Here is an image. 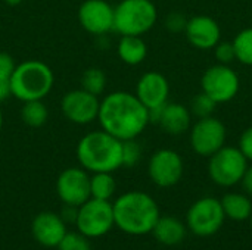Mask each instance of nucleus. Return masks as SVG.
Masks as SVG:
<instances>
[{"mask_svg":"<svg viewBox=\"0 0 252 250\" xmlns=\"http://www.w3.org/2000/svg\"><path fill=\"white\" fill-rule=\"evenodd\" d=\"M97 119L103 131L121 141L137 139L151 122L148 108L128 91H114L105 96Z\"/></svg>","mask_w":252,"mask_h":250,"instance_id":"nucleus-1","label":"nucleus"},{"mask_svg":"<svg viewBox=\"0 0 252 250\" xmlns=\"http://www.w3.org/2000/svg\"><path fill=\"white\" fill-rule=\"evenodd\" d=\"M115 225L130 236H145L152 233L161 217L159 206L152 196L145 192H127L114 203Z\"/></svg>","mask_w":252,"mask_h":250,"instance_id":"nucleus-2","label":"nucleus"},{"mask_svg":"<svg viewBox=\"0 0 252 250\" xmlns=\"http://www.w3.org/2000/svg\"><path fill=\"white\" fill-rule=\"evenodd\" d=\"M77 159L89 172H114L123 167V141L103 130L89 133L77 144Z\"/></svg>","mask_w":252,"mask_h":250,"instance_id":"nucleus-3","label":"nucleus"},{"mask_svg":"<svg viewBox=\"0 0 252 250\" xmlns=\"http://www.w3.org/2000/svg\"><path fill=\"white\" fill-rule=\"evenodd\" d=\"M55 75L41 60H25L15 66L10 75L12 96L21 102L43 100L52 90Z\"/></svg>","mask_w":252,"mask_h":250,"instance_id":"nucleus-4","label":"nucleus"},{"mask_svg":"<svg viewBox=\"0 0 252 250\" xmlns=\"http://www.w3.org/2000/svg\"><path fill=\"white\" fill-rule=\"evenodd\" d=\"M158 10L152 0H121L114 7V29L121 35H143L154 28Z\"/></svg>","mask_w":252,"mask_h":250,"instance_id":"nucleus-5","label":"nucleus"},{"mask_svg":"<svg viewBox=\"0 0 252 250\" xmlns=\"http://www.w3.org/2000/svg\"><path fill=\"white\" fill-rule=\"evenodd\" d=\"M208 159V175L214 184L223 189L239 184L250 165L238 146H223Z\"/></svg>","mask_w":252,"mask_h":250,"instance_id":"nucleus-6","label":"nucleus"},{"mask_svg":"<svg viewBox=\"0 0 252 250\" xmlns=\"http://www.w3.org/2000/svg\"><path fill=\"white\" fill-rule=\"evenodd\" d=\"M226 221L221 200L205 196L195 200L186 214L188 230L198 237H211L217 234Z\"/></svg>","mask_w":252,"mask_h":250,"instance_id":"nucleus-7","label":"nucleus"},{"mask_svg":"<svg viewBox=\"0 0 252 250\" xmlns=\"http://www.w3.org/2000/svg\"><path fill=\"white\" fill-rule=\"evenodd\" d=\"M75 225L77 230L89 239H97L108 234L115 225L112 203L109 200L90 197L78 206Z\"/></svg>","mask_w":252,"mask_h":250,"instance_id":"nucleus-8","label":"nucleus"},{"mask_svg":"<svg viewBox=\"0 0 252 250\" xmlns=\"http://www.w3.org/2000/svg\"><path fill=\"white\" fill-rule=\"evenodd\" d=\"M227 128L216 116L199 118L195 121L189 130V143L192 150L202 156L210 158L226 146Z\"/></svg>","mask_w":252,"mask_h":250,"instance_id":"nucleus-9","label":"nucleus"},{"mask_svg":"<svg viewBox=\"0 0 252 250\" xmlns=\"http://www.w3.org/2000/svg\"><path fill=\"white\" fill-rule=\"evenodd\" d=\"M202 93L210 96L217 105L233 100L241 88V80L230 65L217 63L210 66L201 78Z\"/></svg>","mask_w":252,"mask_h":250,"instance_id":"nucleus-10","label":"nucleus"},{"mask_svg":"<svg viewBox=\"0 0 252 250\" xmlns=\"http://www.w3.org/2000/svg\"><path fill=\"white\" fill-rule=\"evenodd\" d=\"M185 172V162L180 153L173 149L157 150L148 164V174L152 183L161 189L176 186Z\"/></svg>","mask_w":252,"mask_h":250,"instance_id":"nucleus-11","label":"nucleus"},{"mask_svg":"<svg viewBox=\"0 0 252 250\" xmlns=\"http://www.w3.org/2000/svg\"><path fill=\"white\" fill-rule=\"evenodd\" d=\"M59 199L69 206H80L90 199V175L84 168H66L56 181Z\"/></svg>","mask_w":252,"mask_h":250,"instance_id":"nucleus-12","label":"nucleus"},{"mask_svg":"<svg viewBox=\"0 0 252 250\" xmlns=\"http://www.w3.org/2000/svg\"><path fill=\"white\" fill-rule=\"evenodd\" d=\"M99 106L100 102L97 96L90 94L83 88L68 91L61 102L62 113L65 118L78 125H87L97 119Z\"/></svg>","mask_w":252,"mask_h":250,"instance_id":"nucleus-13","label":"nucleus"},{"mask_svg":"<svg viewBox=\"0 0 252 250\" xmlns=\"http://www.w3.org/2000/svg\"><path fill=\"white\" fill-rule=\"evenodd\" d=\"M78 21L90 34H106L114 29V7L105 0H86L78 9Z\"/></svg>","mask_w":252,"mask_h":250,"instance_id":"nucleus-14","label":"nucleus"},{"mask_svg":"<svg viewBox=\"0 0 252 250\" xmlns=\"http://www.w3.org/2000/svg\"><path fill=\"white\" fill-rule=\"evenodd\" d=\"M134 94L148 108V111L162 108L168 102L170 96L168 80L161 72L149 71L139 78Z\"/></svg>","mask_w":252,"mask_h":250,"instance_id":"nucleus-15","label":"nucleus"},{"mask_svg":"<svg viewBox=\"0 0 252 250\" xmlns=\"http://www.w3.org/2000/svg\"><path fill=\"white\" fill-rule=\"evenodd\" d=\"M185 34L188 41L199 50H213L221 41V28L219 22L205 15L188 19Z\"/></svg>","mask_w":252,"mask_h":250,"instance_id":"nucleus-16","label":"nucleus"},{"mask_svg":"<svg viewBox=\"0 0 252 250\" xmlns=\"http://www.w3.org/2000/svg\"><path fill=\"white\" fill-rule=\"evenodd\" d=\"M31 233L37 243L44 248H58L66 231V224L55 212H41L31 222Z\"/></svg>","mask_w":252,"mask_h":250,"instance_id":"nucleus-17","label":"nucleus"},{"mask_svg":"<svg viewBox=\"0 0 252 250\" xmlns=\"http://www.w3.org/2000/svg\"><path fill=\"white\" fill-rule=\"evenodd\" d=\"M157 124L170 136H182L188 133L193 124L190 109L182 103L167 102L161 109Z\"/></svg>","mask_w":252,"mask_h":250,"instance_id":"nucleus-18","label":"nucleus"},{"mask_svg":"<svg viewBox=\"0 0 252 250\" xmlns=\"http://www.w3.org/2000/svg\"><path fill=\"white\" fill-rule=\"evenodd\" d=\"M188 231L189 230L186 227V222L180 221L176 217L165 215L159 217L152 230V234L164 246H177L186 239Z\"/></svg>","mask_w":252,"mask_h":250,"instance_id":"nucleus-19","label":"nucleus"},{"mask_svg":"<svg viewBox=\"0 0 252 250\" xmlns=\"http://www.w3.org/2000/svg\"><path fill=\"white\" fill-rule=\"evenodd\" d=\"M220 200L226 218L235 222L248 221L252 215V199L245 193L230 192L226 193Z\"/></svg>","mask_w":252,"mask_h":250,"instance_id":"nucleus-20","label":"nucleus"},{"mask_svg":"<svg viewBox=\"0 0 252 250\" xmlns=\"http://www.w3.org/2000/svg\"><path fill=\"white\" fill-rule=\"evenodd\" d=\"M117 50L120 59L130 66L140 65L148 56V44L140 35H121Z\"/></svg>","mask_w":252,"mask_h":250,"instance_id":"nucleus-21","label":"nucleus"},{"mask_svg":"<svg viewBox=\"0 0 252 250\" xmlns=\"http://www.w3.org/2000/svg\"><path fill=\"white\" fill-rule=\"evenodd\" d=\"M117 183L112 172H94L90 177V197L99 200H111L115 194Z\"/></svg>","mask_w":252,"mask_h":250,"instance_id":"nucleus-22","label":"nucleus"},{"mask_svg":"<svg viewBox=\"0 0 252 250\" xmlns=\"http://www.w3.org/2000/svg\"><path fill=\"white\" fill-rule=\"evenodd\" d=\"M49 111L43 100H28L24 102L21 108V119L31 128L43 127L47 121Z\"/></svg>","mask_w":252,"mask_h":250,"instance_id":"nucleus-23","label":"nucleus"},{"mask_svg":"<svg viewBox=\"0 0 252 250\" xmlns=\"http://www.w3.org/2000/svg\"><path fill=\"white\" fill-rule=\"evenodd\" d=\"M232 44L235 47L236 60L242 65L252 66V27L239 31Z\"/></svg>","mask_w":252,"mask_h":250,"instance_id":"nucleus-24","label":"nucleus"},{"mask_svg":"<svg viewBox=\"0 0 252 250\" xmlns=\"http://www.w3.org/2000/svg\"><path fill=\"white\" fill-rule=\"evenodd\" d=\"M106 87V75L99 68H89L84 71L81 77V88L89 91L90 94L99 96L105 91Z\"/></svg>","mask_w":252,"mask_h":250,"instance_id":"nucleus-25","label":"nucleus"},{"mask_svg":"<svg viewBox=\"0 0 252 250\" xmlns=\"http://www.w3.org/2000/svg\"><path fill=\"white\" fill-rule=\"evenodd\" d=\"M216 108H217V103L210 97V96H207L205 93H199V94H196L193 99H192V102H190V113H192V116H196L198 119L199 118H207V116H211L213 113H214V111H216Z\"/></svg>","mask_w":252,"mask_h":250,"instance_id":"nucleus-26","label":"nucleus"},{"mask_svg":"<svg viewBox=\"0 0 252 250\" xmlns=\"http://www.w3.org/2000/svg\"><path fill=\"white\" fill-rule=\"evenodd\" d=\"M58 250H92L89 243V237L78 233H66L61 243L58 245Z\"/></svg>","mask_w":252,"mask_h":250,"instance_id":"nucleus-27","label":"nucleus"},{"mask_svg":"<svg viewBox=\"0 0 252 250\" xmlns=\"http://www.w3.org/2000/svg\"><path fill=\"white\" fill-rule=\"evenodd\" d=\"M140 158H142V147L136 141V139L123 141V167L131 168L140 161Z\"/></svg>","mask_w":252,"mask_h":250,"instance_id":"nucleus-28","label":"nucleus"},{"mask_svg":"<svg viewBox=\"0 0 252 250\" xmlns=\"http://www.w3.org/2000/svg\"><path fill=\"white\" fill-rule=\"evenodd\" d=\"M213 50H214V56H216V59H217V63L230 65L233 60H236L235 47H233V44L229 43V41H220Z\"/></svg>","mask_w":252,"mask_h":250,"instance_id":"nucleus-29","label":"nucleus"},{"mask_svg":"<svg viewBox=\"0 0 252 250\" xmlns=\"http://www.w3.org/2000/svg\"><path fill=\"white\" fill-rule=\"evenodd\" d=\"M186 24H188V18L180 12H173L165 18V28L170 32H176V34L185 32Z\"/></svg>","mask_w":252,"mask_h":250,"instance_id":"nucleus-30","label":"nucleus"},{"mask_svg":"<svg viewBox=\"0 0 252 250\" xmlns=\"http://www.w3.org/2000/svg\"><path fill=\"white\" fill-rule=\"evenodd\" d=\"M238 149L248 159V162H252V127H248L242 131L238 141Z\"/></svg>","mask_w":252,"mask_h":250,"instance_id":"nucleus-31","label":"nucleus"},{"mask_svg":"<svg viewBox=\"0 0 252 250\" xmlns=\"http://www.w3.org/2000/svg\"><path fill=\"white\" fill-rule=\"evenodd\" d=\"M15 60L9 53L0 52V75L10 77L12 72L15 71Z\"/></svg>","mask_w":252,"mask_h":250,"instance_id":"nucleus-32","label":"nucleus"},{"mask_svg":"<svg viewBox=\"0 0 252 250\" xmlns=\"http://www.w3.org/2000/svg\"><path fill=\"white\" fill-rule=\"evenodd\" d=\"M12 96V88H10V77L0 75V102L7 100Z\"/></svg>","mask_w":252,"mask_h":250,"instance_id":"nucleus-33","label":"nucleus"},{"mask_svg":"<svg viewBox=\"0 0 252 250\" xmlns=\"http://www.w3.org/2000/svg\"><path fill=\"white\" fill-rule=\"evenodd\" d=\"M239 184L242 186L244 193L248 194L252 199V165H248V168H247V171H245V174H244Z\"/></svg>","mask_w":252,"mask_h":250,"instance_id":"nucleus-34","label":"nucleus"},{"mask_svg":"<svg viewBox=\"0 0 252 250\" xmlns=\"http://www.w3.org/2000/svg\"><path fill=\"white\" fill-rule=\"evenodd\" d=\"M4 1H6L7 4H10V6H16V4H19L22 0H4Z\"/></svg>","mask_w":252,"mask_h":250,"instance_id":"nucleus-35","label":"nucleus"},{"mask_svg":"<svg viewBox=\"0 0 252 250\" xmlns=\"http://www.w3.org/2000/svg\"><path fill=\"white\" fill-rule=\"evenodd\" d=\"M1 127H3V112L0 109V131H1Z\"/></svg>","mask_w":252,"mask_h":250,"instance_id":"nucleus-36","label":"nucleus"},{"mask_svg":"<svg viewBox=\"0 0 252 250\" xmlns=\"http://www.w3.org/2000/svg\"><path fill=\"white\" fill-rule=\"evenodd\" d=\"M250 224H251V228H252V215L250 217Z\"/></svg>","mask_w":252,"mask_h":250,"instance_id":"nucleus-37","label":"nucleus"}]
</instances>
